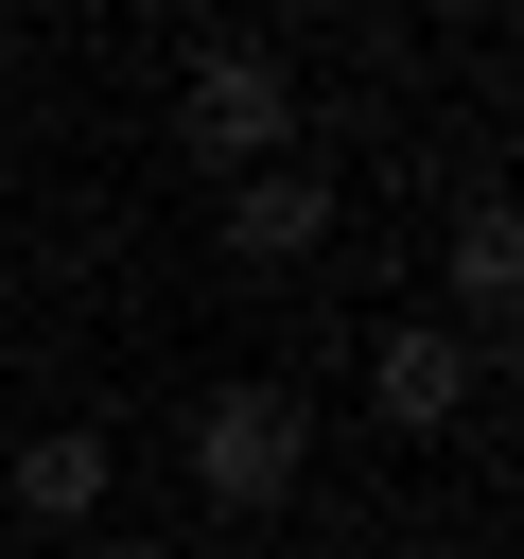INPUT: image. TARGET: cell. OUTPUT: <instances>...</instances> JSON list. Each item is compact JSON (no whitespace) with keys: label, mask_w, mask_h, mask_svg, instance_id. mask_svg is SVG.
<instances>
[{"label":"cell","mask_w":524,"mask_h":559,"mask_svg":"<svg viewBox=\"0 0 524 559\" xmlns=\"http://www.w3.org/2000/svg\"><path fill=\"white\" fill-rule=\"evenodd\" d=\"M175 122H192V157H210V175H262V157H297V87H279V52H262V35H210Z\"/></svg>","instance_id":"obj_1"},{"label":"cell","mask_w":524,"mask_h":559,"mask_svg":"<svg viewBox=\"0 0 524 559\" xmlns=\"http://www.w3.org/2000/svg\"><path fill=\"white\" fill-rule=\"evenodd\" d=\"M367 402H384V419H402V437H437V419H454V402H472V349H454V332H419V314H402V332H384V349H367Z\"/></svg>","instance_id":"obj_4"},{"label":"cell","mask_w":524,"mask_h":559,"mask_svg":"<svg viewBox=\"0 0 524 559\" xmlns=\"http://www.w3.org/2000/svg\"><path fill=\"white\" fill-rule=\"evenodd\" d=\"M507 280H524V227H507V210H454V297L507 314Z\"/></svg>","instance_id":"obj_6"},{"label":"cell","mask_w":524,"mask_h":559,"mask_svg":"<svg viewBox=\"0 0 524 559\" xmlns=\"http://www.w3.org/2000/svg\"><path fill=\"white\" fill-rule=\"evenodd\" d=\"M0 559H17V542H0Z\"/></svg>","instance_id":"obj_7"},{"label":"cell","mask_w":524,"mask_h":559,"mask_svg":"<svg viewBox=\"0 0 524 559\" xmlns=\"http://www.w3.org/2000/svg\"><path fill=\"white\" fill-rule=\"evenodd\" d=\"M0 489H17V524H87V507H105V437H87V419H52V437H17V472H0Z\"/></svg>","instance_id":"obj_5"},{"label":"cell","mask_w":524,"mask_h":559,"mask_svg":"<svg viewBox=\"0 0 524 559\" xmlns=\"http://www.w3.org/2000/svg\"><path fill=\"white\" fill-rule=\"evenodd\" d=\"M192 489H210L227 524H262V507L297 489V402H279V384H210V402H192Z\"/></svg>","instance_id":"obj_2"},{"label":"cell","mask_w":524,"mask_h":559,"mask_svg":"<svg viewBox=\"0 0 524 559\" xmlns=\"http://www.w3.org/2000/svg\"><path fill=\"white\" fill-rule=\"evenodd\" d=\"M227 245H245V262H314V245H332V157H262V175H227Z\"/></svg>","instance_id":"obj_3"}]
</instances>
